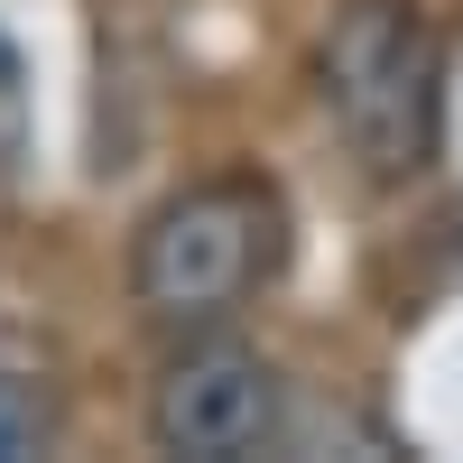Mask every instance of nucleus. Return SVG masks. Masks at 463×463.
<instances>
[{
	"label": "nucleus",
	"mask_w": 463,
	"mask_h": 463,
	"mask_svg": "<svg viewBox=\"0 0 463 463\" xmlns=\"http://www.w3.org/2000/svg\"><path fill=\"white\" fill-rule=\"evenodd\" d=\"M279 427H288V390L269 371V353H250V343H185L148 390V445L185 454V463L269 454Z\"/></svg>",
	"instance_id": "3"
},
{
	"label": "nucleus",
	"mask_w": 463,
	"mask_h": 463,
	"mask_svg": "<svg viewBox=\"0 0 463 463\" xmlns=\"http://www.w3.org/2000/svg\"><path fill=\"white\" fill-rule=\"evenodd\" d=\"M316 102L371 185H408L436 158L445 47L417 0H353L316 47Z\"/></svg>",
	"instance_id": "1"
},
{
	"label": "nucleus",
	"mask_w": 463,
	"mask_h": 463,
	"mask_svg": "<svg viewBox=\"0 0 463 463\" xmlns=\"http://www.w3.org/2000/svg\"><path fill=\"white\" fill-rule=\"evenodd\" d=\"M47 427H56V408H47V390H37L28 371H0V463H19V454H37V445H47Z\"/></svg>",
	"instance_id": "4"
},
{
	"label": "nucleus",
	"mask_w": 463,
	"mask_h": 463,
	"mask_svg": "<svg viewBox=\"0 0 463 463\" xmlns=\"http://www.w3.org/2000/svg\"><path fill=\"white\" fill-rule=\"evenodd\" d=\"M288 250V213L260 176H204L139 222L130 288L158 325H222Z\"/></svg>",
	"instance_id": "2"
},
{
	"label": "nucleus",
	"mask_w": 463,
	"mask_h": 463,
	"mask_svg": "<svg viewBox=\"0 0 463 463\" xmlns=\"http://www.w3.org/2000/svg\"><path fill=\"white\" fill-rule=\"evenodd\" d=\"M19 84V47H10V37H0V93H10Z\"/></svg>",
	"instance_id": "5"
}]
</instances>
